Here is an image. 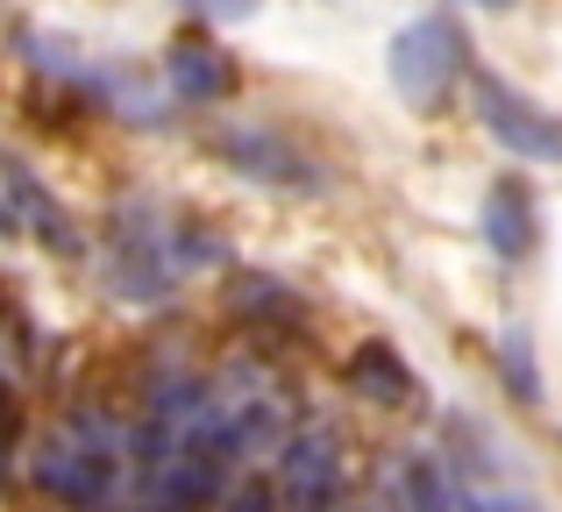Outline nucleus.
<instances>
[{
  "instance_id": "f257e3e1",
  "label": "nucleus",
  "mask_w": 562,
  "mask_h": 512,
  "mask_svg": "<svg viewBox=\"0 0 562 512\" xmlns=\"http://www.w3.org/2000/svg\"><path fill=\"white\" fill-rule=\"evenodd\" d=\"M221 257L228 250H221L214 228L171 214L165 200H122L108 214V242H100V285L122 306H171L186 292V277Z\"/></svg>"
},
{
  "instance_id": "f03ea898",
  "label": "nucleus",
  "mask_w": 562,
  "mask_h": 512,
  "mask_svg": "<svg viewBox=\"0 0 562 512\" xmlns=\"http://www.w3.org/2000/svg\"><path fill=\"white\" fill-rule=\"evenodd\" d=\"M128 470V428L108 413H71L29 456V485L65 512H108Z\"/></svg>"
},
{
  "instance_id": "7ed1b4c3",
  "label": "nucleus",
  "mask_w": 562,
  "mask_h": 512,
  "mask_svg": "<svg viewBox=\"0 0 562 512\" xmlns=\"http://www.w3.org/2000/svg\"><path fill=\"white\" fill-rule=\"evenodd\" d=\"M384 71H392V93L406 100L413 114H441L449 93L477 71V50H470V29L456 14H420L392 36L384 50Z\"/></svg>"
},
{
  "instance_id": "20e7f679",
  "label": "nucleus",
  "mask_w": 562,
  "mask_h": 512,
  "mask_svg": "<svg viewBox=\"0 0 562 512\" xmlns=\"http://www.w3.org/2000/svg\"><path fill=\"white\" fill-rule=\"evenodd\" d=\"M206 150H214L235 179L263 185V193H300V200L328 193V164L271 122H214L206 128Z\"/></svg>"
},
{
  "instance_id": "39448f33",
  "label": "nucleus",
  "mask_w": 562,
  "mask_h": 512,
  "mask_svg": "<svg viewBox=\"0 0 562 512\" xmlns=\"http://www.w3.org/2000/svg\"><path fill=\"white\" fill-rule=\"evenodd\" d=\"M271 505L278 512H335L342 505V477H349V448L335 420H306L271 448Z\"/></svg>"
},
{
  "instance_id": "423d86ee",
  "label": "nucleus",
  "mask_w": 562,
  "mask_h": 512,
  "mask_svg": "<svg viewBox=\"0 0 562 512\" xmlns=\"http://www.w3.org/2000/svg\"><path fill=\"white\" fill-rule=\"evenodd\" d=\"M470 114H477V128L506 157H520V164H562V114L484 65L470 71Z\"/></svg>"
},
{
  "instance_id": "0eeeda50",
  "label": "nucleus",
  "mask_w": 562,
  "mask_h": 512,
  "mask_svg": "<svg viewBox=\"0 0 562 512\" xmlns=\"http://www.w3.org/2000/svg\"><path fill=\"white\" fill-rule=\"evenodd\" d=\"M0 193H8V207H14V221H22V236H36L50 257H86V228H79V214H71L65 200L50 193V179H43L29 157L0 150Z\"/></svg>"
},
{
  "instance_id": "6e6552de",
  "label": "nucleus",
  "mask_w": 562,
  "mask_h": 512,
  "mask_svg": "<svg viewBox=\"0 0 562 512\" xmlns=\"http://www.w3.org/2000/svg\"><path fill=\"white\" fill-rule=\"evenodd\" d=\"M157 79H165V93L186 100V107H228V100L243 93V65H235L214 36H171L165 57H157Z\"/></svg>"
},
{
  "instance_id": "1a4fd4ad",
  "label": "nucleus",
  "mask_w": 562,
  "mask_h": 512,
  "mask_svg": "<svg viewBox=\"0 0 562 512\" xmlns=\"http://www.w3.org/2000/svg\"><path fill=\"white\" fill-rule=\"evenodd\" d=\"M477 242L498 263H527V257L541 250V200H535V185H527L520 171H506V179L484 185V200H477Z\"/></svg>"
},
{
  "instance_id": "9d476101",
  "label": "nucleus",
  "mask_w": 562,
  "mask_h": 512,
  "mask_svg": "<svg viewBox=\"0 0 562 512\" xmlns=\"http://www.w3.org/2000/svg\"><path fill=\"white\" fill-rule=\"evenodd\" d=\"M342 385H349V399L378 406V413H420V399H427L420 371H413L384 334H371V342H357L342 356Z\"/></svg>"
},
{
  "instance_id": "9b49d317",
  "label": "nucleus",
  "mask_w": 562,
  "mask_h": 512,
  "mask_svg": "<svg viewBox=\"0 0 562 512\" xmlns=\"http://www.w3.org/2000/svg\"><path fill=\"white\" fill-rule=\"evenodd\" d=\"M435 456L456 470L463 491L506 485V442H498L492 420H477V413H449V420H441V448H435Z\"/></svg>"
},
{
  "instance_id": "f8f14e48",
  "label": "nucleus",
  "mask_w": 562,
  "mask_h": 512,
  "mask_svg": "<svg viewBox=\"0 0 562 512\" xmlns=\"http://www.w3.org/2000/svg\"><path fill=\"white\" fill-rule=\"evenodd\" d=\"M384 485L398 491V512H463V499H470L435 448H398L384 463Z\"/></svg>"
},
{
  "instance_id": "ddd939ff",
  "label": "nucleus",
  "mask_w": 562,
  "mask_h": 512,
  "mask_svg": "<svg viewBox=\"0 0 562 512\" xmlns=\"http://www.w3.org/2000/svg\"><path fill=\"white\" fill-rule=\"evenodd\" d=\"M228 314H243V320H271V328H292V320L306 314V299L285 285V277L228 271Z\"/></svg>"
},
{
  "instance_id": "4468645a",
  "label": "nucleus",
  "mask_w": 562,
  "mask_h": 512,
  "mask_svg": "<svg viewBox=\"0 0 562 512\" xmlns=\"http://www.w3.org/2000/svg\"><path fill=\"white\" fill-rule=\"evenodd\" d=\"M498 385H506V399L513 406H527V413H535V406H549V377H541V356H535V334L520 328V320H513L506 334H498Z\"/></svg>"
},
{
  "instance_id": "2eb2a0df",
  "label": "nucleus",
  "mask_w": 562,
  "mask_h": 512,
  "mask_svg": "<svg viewBox=\"0 0 562 512\" xmlns=\"http://www.w3.org/2000/svg\"><path fill=\"white\" fill-rule=\"evenodd\" d=\"M463 512H549V505L527 499V491H513V485H492V491H470Z\"/></svg>"
},
{
  "instance_id": "dca6fc26",
  "label": "nucleus",
  "mask_w": 562,
  "mask_h": 512,
  "mask_svg": "<svg viewBox=\"0 0 562 512\" xmlns=\"http://www.w3.org/2000/svg\"><path fill=\"white\" fill-rule=\"evenodd\" d=\"M171 8L200 14V22H249V14H257L263 0H171Z\"/></svg>"
},
{
  "instance_id": "f3484780",
  "label": "nucleus",
  "mask_w": 562,
  "mask_h": 512,
  "mask_svg": "<svg viewBox=\"0 0 562 512\" xmlns=\"http://www.w3.org/2000/svg\"><path fill=\"white\" fill-rule=\"evenodd\" d=\"M0 242H22V221H14V207H8V193H0Z\"/></svg>"
},
{
  "instance_id": "a211bd4d",
  "label": "nucleus",
  "mask_w": 562,
  "mask_h": 512,
  "mask_svg": "<svg viewBox=\"0 0 562 512\" xmlns=\"http://www.w3.org/2000/svg\"><path fill=\"white\" fill-rule=\"evenodd\" d=\"M449 8H477V14H506V8H520V0H449Z\"/></svg>"
},
{
  "instance_id": "6ab92c4d",
  "label": "nucleus",
  "mask_w": 562,
  "mask_h": 512,
  "mask_svg": "<svg viewBox=\"0 0 562 512\" xmlns=\"http://www.w3.org/2000/svg\"><path fill=\"white\" fill-rule=\"evenodd\" d=\"M335 512H378V505H335Z\"/></svg>"
}]
</instances>
